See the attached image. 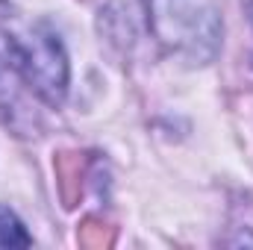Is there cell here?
I'll return each mask as SVG.
<instances>
[{
	"label": "cell",
	"mask_w": 253,
	"mask_h": 250,
	"mask_svg": "<svg viewBox=\"0 0 253 250\" xmlns=\"http://www.w3.org/2000/svg\"><path fill=\"white\" fill-rule=\"evenodd\" d=\"M251 15H253V9H251Z\"/></svg>",
	"instance_id": "4"
},
{
	"label": "cell",
	"mask_w": 253,
	"mask_h": 250,
	"mask_svg": "<svg viewBox=\"0 0 253 250\" xmlns=\"http://www.w3.org/2000/svg\"><path fill=\"white\" fill-rule=\"evenodd\" d=\"M147 24L159 44L191 65L209 62L221 47V15L209 0H147Z\"/></svg>",
	"instance_id": "2"
},
{
	"label": "cell",
	"mask_w": 253,
	"mask_h": 250,
	"mask_svg": "<svg viewBox=\"0 0 253 250\" xmlns=\"http://www.w3.org/2000/svg\"><path fill=\"white\" fill-rule=\"evenodd\" d=\"M71 65L59 36L44 21L15 15L0 3V109L24 112L21 85L42 103L62 106Z\"/></svg>",
	"instance_id": "1"
},
{
	"label": "cell",
	"mask_w": 253,
	"mask_h": 250,
	"mask_svg": "<svg viewBox=\"0 0 253 250\" xmlns=\"http://www.w3.org/2000/svg\"><path fill=\"white\" fill-rule=\"evenodd\" d=\"M30 245H33V239L24 230L21 218L12 209L0 206V248H30Z\"/></svg>",
	"instance_id": "3"
}]
</instances>
